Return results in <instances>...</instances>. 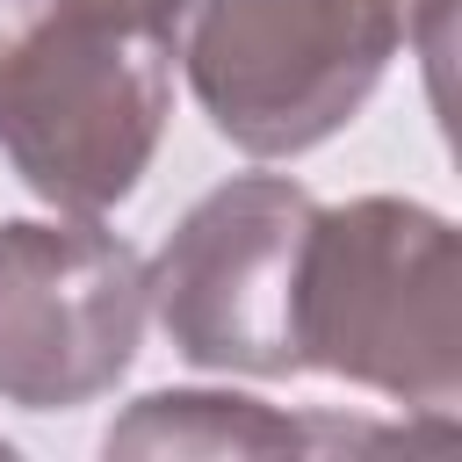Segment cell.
I'll use <instances>...</instances> for the list:
<instances>
[{"label": "cell", "mask_w": 462, "mask_h": 462, "mask_svg": "<svg viewBox=\"0 0 462 462\" xmlns=\"http://www.w3.org/2000/svg\"><path fill=\"white\" fill-rule=\"evenodd\" d=\"M455 0H180L166 51L202 116L245 159H296L339 137L397 51L448 58Z\"/></svg>", "instance_id": "1"}, {"label": "cell", "mask_w": 462, "mask_h": 462, "mask_svg": "<svg viewBox=\"0 0 462 462\" xmlns=\"http://www.w3.org/2000/svg\"><path fill=\"white\" fill-rule=\"evenodd\" d=\"M296 354L411 411L462 404V245L455 224L404 195H361L310 217L296 282Z\"/></svg>", "instance_id": "2"}, {"label": "cell", "mask_w": 462, "mask_h": 462, "mask_svg": "<svg viewBox=\"0 0 462 462\" xmlns=\"http://www.w3.org/2000/svg\"><path fill=\"white\" fill-rule=\"evenodd\" d=\"M173 116V51L152 29L36 0L0 43V152L65 217L116 209Z\"/></svg>", "instance_id": "3"}, {"label": "cell", "mask_w": 462, "mask_h": 462, "mask_svg": "<svg viewBox=\"0 0 462 462\" xmlns=\"http://www.w3.org/2000/svg\"><path fill=\"white\" fill-rule=\"evenodd\" d=\"M318 195L289 173L209 188L144 260V310L180 361L217 375H303L296 282Z\"/></svg>", "instance_id": "4"}, {"label": "cell", "mask_w": 462, "mask_h": 462, "mask_svg": "<svg viewBox=\"0 0 462 462\" xmlns=\"http://www.w3.org/2000/svg\"><path fill=\"white\" fill-rule=\"evenodd\" d=\"M144 260L94 217L0 224V397L72 411L116 390L144 339Z\"/></svg>", "instance_id": "5"}, {"label": "cell", "mask_w": 462, "mask_h": 462, "mask_svg": "<svg viewBox=\"0 0 462 462\" xmlns=\"http://www.w3.org/2000/svg\"><path fill=\"white\" fill-rule=\"evenodd\" d=\"M325 440H383V433H339L318 419H282L260 397L224 390H159L123 426H108V455H282V448H325Z\"/></svg>", "instance_id": "6"}, {"label": "cell", "mask_w": 462, "mask_h": 462, "mask_svg": "<svg viewBox=\"0 0 462 462\" xmlns=\"http://www.w3.org/2000/svg\"><path fill=\"white\" fill-rule=\"evenodd\" d=\"M29 7H36V0H0V43H7V36H14V22H22V14H29Z\"/></svg>", "instance_id": "7"}]
</instances>
